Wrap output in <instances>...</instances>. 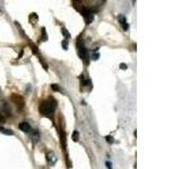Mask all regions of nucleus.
<instances>
[{
  "instance_id": "f257e3e1",
  "label": "nucleus",
  "mask_w": 181,
  "mask_h": 169,
  "mask_svg": "<svg viewBox=\"0 0 181 169\" xmlns=\"http://www.w3.org/2000/svg\"><path fill=\"white\" fill-rule=\"evenodd\" d=\"M54 108H56V101L47 100L41 104L40 110L43 115H45V116H48V117H51L52 115L54 114Z\"/></svg>"
},
{
  "instance_id": "f03ea898",
  "label": "nucleus",
  "mask_w": 181,
  "mask_h": 169,
  "mask_svg": "<svg viewBox=\"0 0 181 169\" xmlns=\"http://www.w3.org/2000/svg\"><path fill=\"white\" fill-rule=\"evenodd\" d=\"M78 55L80 56V59L85 62V64H88V52L84 45H81V46L78 45Z\"/></svg>"
},
{
  "instance_id": "7ed1b4c3",
  "label": "nucleus",
  "mask_w": 181,
  "mask_h": 169,
  "mask_svg": "<svg viewBox=\"0 0 181 169\" xmlns=\"http://www.w3.org/2000/svg\"><path fill=\"white\" fill-rule=\"evenodd\" d=\"M81 15H83V17L85 18V22H86V24L87 25L90 24V23L93 22V13H92L90 9L84 7V8L81 9Z\"/></svg>"
},
{
  "instance_id": "20e7f679",
  "label": "nucleus",
  "mask_w": 181,
  "mask_h": 169,
  "mask_svg": "<svg viewBox=\"0 0 181 169\" xmlns=\"http://www.w3.org/2000/svg\"><path fill=\"white\" fill-rule=\"evenodd\" d=\"M18 127L20 128V130L23 131V132L27 133L31 131V125H29L27 122H22V123H19V125H18Z\"/></svg>"
},
{
  "instance_id": "39448f33",
  "label": "nucleus",
  "mask_w": 181,
  "mask_h": 169,
  "mask_svg": "<svg viewBox=\"0 0 181 169\" xmlns=\"http://www.w3.org/2000/svg\"><path fill=\"white\" fill-rule=\"evenodd\" d=\"M47 160H48V162H49L50 164H53L54 162L57 161V158H56V155H54L52 152H49L47 154Z\"/></svg>"
},
{
  "instance_id": "423d86ee",
  "label": "nucleus",
  "mask_w": 181,
  "mask_h": 169,
  "mask_svg": "<svg viewBox=\"0 0 181 169\" xmlns=\"http://www.w3.org/2000/svg\"><path fill=\"white\" fill-rule=\"evenodd\" d=\"M119 20H120V24H121L122 28H123V31H127L128 29V24H127V20H126V17L124 16H119Z\"/></svg>"
},
{
  "instance_id": "0eeeda50",
  "label": "nucleus",
  "mask_w": 181,
  "mask_h": 169,
  "mask_svg": "<svg viewBox=\"0 0 181 169\" xmlns=\"http://www.w3.org/2000/svg\"><path fill=\"white\" fill-rule=\"evenodd\" d=\"M0 132L4 133V134H7V135H14V132L11 130H8V128H5L2 126H0Z\"/></svg>"
},
{
  "instance_id": "6e6552de",
  "label": "nucleus",
  "mask_w": 181,
  "mask_h": 169,
  "mask_svg": "<svg viewBox=\"0 0 181 169\" xmlns=\"http://www.w3.org/2000/svg\"><path fill=\"white\" fill-rule=\"evenodd\" d=\"M72 140H74L75 142L78 141V131H75L74 134H72Z\"/></svg>"
},
{
  "instance_id": "1a4fd4ad",
  "label": "nucleus",
  "mask_w": 181,
  "mask_h": 169,
  "mask_svg": "<svg viewBox=\"0 0 181 169\" xmlns=\"http://www.w3.org/2000/svg\"><path fill=\"white\" fill-rule=\"evenodd\" d=\"M51 88H52V90H54V91H60V88L58 87V85H54L53 83V85L51 86Z\"/></svg>"
},
{
  "instance_id": "9d476101",
  "label": "nucleus",
  "mask_w": 181,
  "mask_h": 169,
  "mask_svg": "<svg viewBox=\"0 0 181 169\" xmlns=\"http://www.w3.org/2000/svg\"><path fill=\"white\" fill-rule=\"evenodd\" d=\"M62 34H63V35H65L67 38H69V37H70V35H69V33H68V32H67V29L62 28Z\"/></svg>"
},
{
  "instance_id": "9b49d317",
  "label": "nucleus",
  "mask_w": 181,
  "mask_h": 169,
  "mask_svg": "<svg viewBox=\"0 0 181 169\" xmlns=\"http://www.w3.org/2000/svg\"><path fill=\"white\" fill-rule=\"evenodd\" d=\"M62 46L65 47V50L68 49V41H67V40H65V41L62 42Z\"/></svg>"
},
{
  "instance_id": "f8f14e48",
  "label": "nucleus",
  "mask_w": 181,
  "mask_h": 169,
  "mask_svg": "<svg viewBox=\"0 0 181 169\" xmlns=\"http://www.w3.org/2000/svg\"><path fill=\"white\" fill-rule=\"evenodd\" d=\"M120 68H121L122 70H126L127 68H128V65H127V64H124V63H121V64H120Z\"/></svg>"
},
{
  "instance_id": "ddd939ff",
  "label": "nucleus",
  "mask_w": 181,
  "mask_h": 169,
  "mask_svg": "<svg viewBox=\"0 0 181 169\" xmlns=\"http://www.w3.org/2000/svg\"><path fill=\"white\" fill-rule=\"evenodd\" d=\"M105 139H106V141H108V142H110V143H112V142H113V139H112L111 136H106Z\"/></svg>"
},
{
  "instance_id": "4468645a",
  "label": "nucleus",
  "mask_w": 181,
  "mask_h": 169,
  "mask_svg": "<svg viewBox=\"0 0 181 169\" xmlns=\"http://www.w3.org/2000/svg\"><path fill=\"white\" fill-rule=\"evenodd\" d=\"M4 122H5V117H4V115L0 114V124L4 123Z\"/></svg>"
},
{
  "instance_id": "2eb2a0df",
  "label": "nucleus",
  "mask_w": 181,
  "mask_h": 169,
  "mask_svg": "<svg viewBox=\"0 0 181 169\" xmlns=\"http://www.w3.org/2000/svg\"><path fill=\"white\" fill-rule=\"evenodd\" d=\"M99 56H100V54H99V53L93 54V59H94V60H97V59H99Z\"/></svg>"
},
{
  "instance_id": "dca6fc26",
  "label": "nucleus",
  "mask_w": 181,
  "mask_h": 169,
  "mask_svg": "<svg viewBox=\"0 0 181 169\" xmlns=\"http://www.w3.org/2000/svg\"><path fill=\"white\" fill-rule=\"evenodd\" d=\"M112 164H111V162H109V161H106V167H108V169H112Z\"/></svg>"
}]
</instances>
